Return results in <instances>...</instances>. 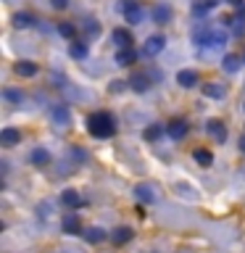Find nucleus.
I'll return each mask as SVG.
<instances>
[{
  "label": "nucleus",
  "instance_id": "423d86ee",
  "mask_svg": "<svg viewBox=\"0 0 245 253\" xmlns=\"http://www.w3.org/2000/svg\"><path fill=\"white\" fill-rule=\"evenodd\" d=\"M166 132H169V137L182 140L187 134V122H185V119H171L169 126H166Z\"/></svg>",
  "mask_w": 245,
  "mask_h": 253
},
{
  "label": "nucleus",
  "instance_id": "9d476101",
  "mask_svg": "<svg viewBox=\"0 0 245 253\" xmlns=\"http://www.w3.org/2000/svg\"><path fill=\"white\" fill-rule=\"evenodd\" d=\"M203 95H205V98H224V95H227V90H224V87H221L219 82H208V84H203Z\"/></svg>",
  "mask_w": 245,
  "mask_h": 253
},
{
  "label": "nucleus",
  "instance_id": "412c9836",
  "mask_svg": "<svg viewBox=\"0 0 245 253\" xmlns=\"http://www.w3.org/2000/svg\"><path fill=\"white\" fill-rule=\"evenodd\" d=\"M137 198H140V201L142 203H153V187H150V185H137Z\"/></svg>",
  "mask_w": 245,
  "mask_h": 253
},
{
  "label": "nucleus",
  "instance_id": "5701e85b",
  "mask_svg": "<svg viewBox=\"0 0 245 253\" xmlns=\"http://www.w3.org/2000/svg\"><path fill=\"white\" fill-rule=\"evenodd\" d=\"M153 16H156L158 24H166V21H169V16H171V11H169L166 5H158L156 11H153Z\"/></svg>",
  "mask_w": 245,
  "mask_h": 253
},
{
  "label": "nucleus",
  "instance_id": "f3484780",
  "mask_svg": "<svg viewBox=\"0 0 245 253\" xmlns=\"http://www.w3.org/2000/svg\"><path fill=\"white\" fill-rule=\"evenodd\" d=\"M221 69H224L227 74H235V71L240 69V58H237V55H224V61H221Z\"/></svg>",
  "mask_w": 245,
  "mask_h": 253
},
{
  "label": "nucleus",
  "instance_id": "39448f33",
  "mask_svg": "<svg viewBox=\"0 0 245 253\" xmlns=\"http://www.w3.org/2000/svg\"><path fill=\"white\" fill-rule=\"evenodd\" d=\"M205 132H208L216 142H224V140H227V126H224V122H221V119H208Z\"/></svg>",
  "mask_w": 245,
  "mask_h": 253
},
{
  "label": "nucleus",
  "instance_id": "f8f14e48",
  "mask_svg": "<svg viewBox=\"0 0 245 253\" xmlns=\"http://www.w3.org/2000/svg\"><path fill=\"white\" fill-rule=\"evenodd\" d=\"M63 232H69V235L82 232V229H79V219H77V213H66V216H63Z\"/></svg>",
  "mask_w": 245,
  "mask_h": 253
},
{
  "label": "nucleus",
  "instance_id": "1a4fd4ad",
  "mask_svg": "<svg viewBox=\"0 0 245 253\" xmlns=\"http://www.w3.org/2000/svg\"><path fill=\"white\" fill-rule=\"evenodd\" d=\"M13 71H16L19 77H35V74H37V63H32V61H19V63L13 66Z\"/></svg>",
  "mask_w": 245,
  "mask_h": 253
},
{
  "label": "nucleus",
  "instance_id": "bb28decb",
  "mask_svg": "<svg viewBox=\"0 0 245 253\" xmlns=\"http://www.w3.org/2000/svg\"><path fill=\"white\" fill-rule=\"evenodd\" d=\"M216 3H219V0H203V3H198V5H195V11H205V8H213Z\"/></svg>",
  "mask_w": 245,
  "mask_h": 253
},
{
  "label": "nucleus",
  "instance_id": "c85d7f7f",
  "mask_svg": "<svg viewBox=\"0 0 245 253\" xmlns=\"http://www.w3.org/2000/svg\"><path fill=\"white\" fill-rule=\"evenodd\" d=\"M50 5H53V8H58V11H61V8H66V5H69V0H50Z\"/></svg>",
  "mask_w": 245,
  "mask_h": 253
},
{
  "label": "nucleus",
  "instance_id": "7ed1b4c3",
  "mask_svg": "<svg viewBox=\"0 0 245 253\" xmlns=\"http://www.w3.org/2000/svg\"><path fill=\"white\" fill-rule=\"evenodd\" d=\"M122 13H124V19L129 24H142V19H145L142 5L134 3V0H124V3H122Z\"/></svg>",
  "mask_w": 245,
  "mask_h": 253
},
{
  "label": "nucleus",
  "instance_id": "dca6fc26",
  "mask_svg": "<svg viewBox=\"0 0 245 253\" xmlns=\"http://www.w3.org/2000/svg\"><path fill=\"white\" fill-rule=\"evenodd\" d=\"M35 24V16L32 13H16L13 16V27L16 29H27V27H32Z\"/></svg>",
  "mask_w": 245,
  "mask_h": 253
},
{
  "label": "nucleus",
  "instance_id": "f257e3e1",
  "mask_svg": "<svg viewBox=\"0 0 245 253\" xmlns=\"http://www.w3.org/2000/svg\"><path fill=\"white\" fill-rule=\"evenodd\" d=\"M87 129H90L92 137L103 140V137H111V134L116 132V122L108 111H95V114H90V119H87Z\"/></svg>",
  "mask_w": 245,
  "mask_h": 253
},
{
  "label": "nucleus",
  "instance_id": "2eb2a0df",
  "mask_svg": "<svg viewBox=\"0 0 245 253\" xmlns=\"http://www.w3.org/2000/svg\"><path fill=\"white\" fill-rule=\"evenodd\" d=\"M0 140H3V145H16V142L21 140V132L13 129V126H8V129H3V134H0Z\"/></svg>",
  "mask_w": 245,
  "mask_h": 253
},
{
  "label": "nucleus",
  "instance_id": "7c9ffc66",
  "mask_svg": "<svg viewBox=\"0 0 245 253\" xmlns=\"http://www.w3.org/2000/svg\"><path fill=\"white\" fill-rule=\"evenodd\" d=\"M240 150H243V153H245V134H243V137H240Z\"/></svg>",
  "mask_w": 245,
  "mask_h": 253
},
{
  "label": "nucleus",
  "instance_id": "cd10ccee",
  "mask_svg": "<svg viewBox=\"0 0 245 253\" xmlns=\"http://www.w3.org/2000/svg\"><path fill=\"white\" fill-rule=\"evenodd\" d=\"M161 132H163L161 126H153V129H148V132H145V137H148V140H156V137H158V134H161Z\"/></svg>",
  "mask_w": 245,
  "mask_h": 253
},
{
  "label": "nucleus",
  "instance_id": "4468645a",
  "mask_svg": "<svg viewBox=\"0 0 245 253\" xmlns=\"http://www.w3.org/2000/svg\"><path fill=\"white\" fill-rule=\"evenodd\" d=\"M134 58H137V53H134L132 47H126V50H119V53H116V63H119V66H129V63H134Z\"/></svg>",
  "mask_w": 245,
  "mask_h": 253
},
{
  "label": "nucleus",
  "instance_id": "6e6552de",
  "mask_svg": "<svg viewBox=\"0 0 245 253\" xmlns=\"http://www.w3.org/2000/svg\"><path fill=\"white\" fill-rule=\"evenodd\" d=\"M177 82H179L182 87H195V84H198V71H193V69L179 71V74H177Z\"/></svg>",
  "mask_w": 245,
  "mask_h": 253
},
{
  "label": "nucleus",
  "instance_id": "c756f323",
  "mask_svg": "<svg viewBox=\"0 0 245 253\" xmlns=\"http://www.w3.org/2000/svg\"><path fill=\"white\" fill-rule=\"evenodd\" d=\"M229 5H243V0H227Z\"/></svg>",
  "mask_w": 245,
  "mask_h": 253
},
{
  "label": "nucleus",
  "instance_id": "aec40b11",
  "mask_svg": "<svg viewBox=\"0 0 245 253\" xmlns=\"http://www.w3.org/2000/svg\"><path fill=\"white\" fill-rule=\"evenodd\" d=\"M126 240H132V229L129 227H119L116 232H114V243L116 245H124Z\"/></svg>",
  "mask_w": 245,
  "mask_h": 253
},
{
  "label": "nucleus",
  "instance_id": "6ab92c4d",
  "mask_svg": "<svg viewBox=\"0 0 245 253\" xmlns=\"http://www.w3.org/2000/svg\"><path fill=\"white\" fill-rule=\"evenodd\" d=\"M69 50H71V55H74V58H87V53H90V47H87L84 42H79V40H74Z\"/></svg>",
  "mask_w": 245,
  "mask_h": 253
},
{
  "label": "nucleus",
  "instance_id": "a878e982",
  "mask_svg": "<svg viewBox=\"0 0 245 253\" xmlns=\"http://www.w3.org/2000/svg\"><path fill=\"white\" fill-rule=\"evenodd\" d=\"M58 32L63 37H74V27H71V24H58Z\"/></svg>",
  "mask_w": 245,
  "mask_h": 253
},
{
  "label": "nucleus",
  "instance_id": "20e7f679",
  "mask_svg": "<svg viewBox=\"0 0 245 253\" xmlns=\"http://www.w3.org/2000/svg\"><path fill=\"white\" fill-rule=\"evenodd\" d=\"M163 45H166V37H163V35L148 37L145 45H142V55H145V58H153V55H158V53L163 50Z\"/></svg>",
  "mask_w": 245,
  "mask_h": 253
},
{
  "label": "nucleus",
  "instance_id": "a211bd4d",
  "mask_svg": "<svg viewBox=\"0 0 245 253\" xmlns=\"http://www.w3.org/2000/svg\"><path fill=\"white\" fill-rule=\"evenodd\" d=\"M82 235H84V240H90V243H100V240H106V232L98 227H90V229H82Z\"/></svg>",
  "mask_w": 245,
  "mask_h": 253
},
{
  "label": "nucleus",
  "instance_id": "0eeeda50",
  "mask_svg": "<svg viewBox=\"0 0 245 253\" xmlns=\"http://www.w3.org/2000/svg\"><path fill=\"white\" fill-rule=\"evenodd\" d=\"M114 42L122 47V50H126V47H132V32H126L124 27L114 29Z\"/></svg>",
  "mask_w": 245,
  "mask_h": 253
},
{
  "label": "nucleus",
  "instance_id": "9b49d317",
  "mask_svg": "<svg viewBox=\"0 0 245 253\" xmlns=\"http://www.w3.org/2000/svg\"><path fill=\"white\" fill-rule=\"evenodd\" d=\"M61 201L69 206V209H79L82 206V198L77 195V190H63V195H61Z\"/></svg>",
  "mask_w": 245,
  "mask_h": 253
},
{
  "label": "nucleus",
  "instance_id": "ddd939ff",
  "mask_svg": "<svg viewBox=\"0 0 245 253\" xmlns=\"http://www.w3.org/2000/svg\"><path fill=\"white\" fill-rule=\"evenodd\" d=\"M129 84H132V90H137V92H145L148 87H150V79H148L145 74H132Z\"/></svg>",
  "mask_w": 245,
  "mask_h": 253
},
{
  "label": "nucleus",
  "instance_id": "4be33fe9",
  "mask_svg": "<svg viewBox=\"0 0 245 253\" xmlns=\"http://www.w3.org/2000/svg\"><path fill=\"white\" fill-rule=\"evenodd\" d=\"M193 156H195V161H198V164H203V166H211V164H213V156L208 153V150H203V148H198Z\"/></svg>",
  "mask_w": 245,
  "mask_h": 253
},
{
  "label": "nucleus",
  "instance_id": "f03ea898",
  "mask_svg": "<svg viewBox=\"0 0 245 253\" xmlns=\"http://www.w3.org/2000/svg\"><path fill=\"white\" fill-rule=\"evenodd\" d=\"M193 37H195V42L201 45V47H221L227 42V35L221 32L219 27H211V24H203V27H198L193 32Z\"/></svg>",
  "mask_w": 245,
  "mask_h": 253
},
{
  "label": "nucleus",
  "instance_id": "393cba45",
  "mask_svg": "<svg viewBox=\"0 0 245 253\" xmlns=\"http://www.w3.org/2000/svg\"><path fill=\"white\" fill-rule=\"evenodd\" d=\"M32 161H35V164H47V161H50V153L42 150V148H37L35 153H32Z\"/></svg>",
  "mask_w": 245,
  "mask_h": 253
},
{
  "label": "nucleus",
  "instance_id": "b1692460",
  "mask_svg": "<svg viewBox=\"0 0 245 253\" xmlns=\"http://www.w3.org/2000/svg\"><path fill=\"white\" fill-rule=\"evenodd\" d=\"M53 119H55L58 124H69V122H71V116H69L66 108H53Z\"/></svg>",
  "mask_w": 245,
  "mask_h": 253
}]
</instances>
